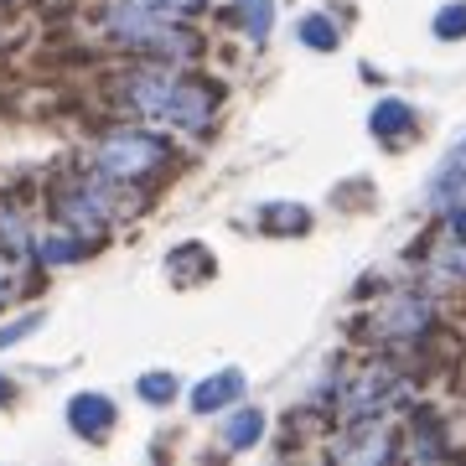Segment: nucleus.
Masks as SVG:
<instances>
[{"mask_svg":"<svg viewBox=\"0 0 466 466\" xmlns=\"http://www.w3.org/2000/svg\"><path fill=\"white\" fill-rule=\"evenodd\" d=\"M125 104L135 115L146 119H167L177 130H208L213 125V109H218V88L208 84H187L177 67H140L125 78Z\"/></svg>","mask_w":466,"mask_h":466,"instance_id":"f257e3e1","label":"nucleus"},{"mask_svg":"<svg viewBox=\"0 0 466 466\" xmlns=\"http://www.w3.org/2000/svg\"><path fill=\"white\" fill-rule=\"evenodd\" d=\"M94 161H99V177H109V182H146L171 161V150L150 130H115L99 140Z\"/></svg>","mask_w":466,"mask_h":466,"instance_id":"f03ea898","label":"nucleus"},{"mask_svg":"<svg viewBox=\"0 0 466 466\" xmlns=\"http://www.w3.org/2000/svg\"><path fill=\"white\" fill-rule=\"evenodd\" d=\"M109 177H84V182H67L52 192V208H57V223L73 228L78 238H99L115 218V192H109Z\"/></svg>","mask_w":466,"mask_h":466,"instance_id":"7ed1b4c3","label":"nucleus"},{"mask_svg":"<svg viewBox=\"0 0 466 466\" xmlns=\"http://www.w3.org/2000/svg\"><path fill=\"white\" fill-rule=\"evenodd\" d=\"M394 400H404V373L394 363H368L363 373H352V379L342 383L348 415H379V410H389Z\"/></svg>","mask_w":466,"mask_h":466,"instance_id":"20e7f679","label":"nucleus"},{"mask_svg":"<svg viewBox=\"0 0 466 466\" xmlns=\"http://www.w3.org/2000/svg\"><path fill=\"white\" fill-rule=\"evenodd\" d=\"M337 461H389L394 456V435L379 415H348L342 435L332 441Z\"/></svg>","mask_w":466,"mask_h":466,"instance_id":"39448f33","label":"nucleus"},{"mask_svg":"<svg viewBox=\"0 0 466 466\" xmlns=\"http://www.w3.org/2000/svg\"><path fill=\"white\" fill-rule=\"evenodd\" d=\"M167 26H171V16L156 5V0H125V5L109 11V32H115L119 42H130V47H146V52L161 42Z\"/></svg>","mask_w":466,"mask_h":466,"instance_id":"423d86ee","label":"nucleus"},{"mask_svg":"<svg viewBox=\"0 0 466 466\" xmlns=\"http://www.w3.org/2000/svg\"><path fill=\"white\" fill-rule=\"evenodd\" d=\"M431 327V300L425 296H394L379 306V317H373V332L383 342H410V337H425Z\"/></svg>","mask_w":466,"mask_h":466,"instance_id":"0eeeda50","label":"nucleus"},{"mask_svg":"<svg viewBox=\"0 0 466 466\" xmlns=\"http://www.w3.org/2000/svg\"><path fill=\"white\" fill-rule=\"evenodd\" d=\"M67 425L84 441H104V431L115 425V404L104 400V394H78V400L67 404Z\"/></svg>","mask_w":466,"mask_h":466,"instance_id":"6e6552de","label":"nucleus"},{"mask_svg":"<svg viewBox=\"0 0 466 466\" xmlns=\"http://www.w3.org/2000/svg\"><path fill=\"white\" fill-rule=\"evenodd\" d=\"M244 394V373H213V379H202L198 389H192V410L198 415H213V410H223L228 400H238Z\"/></svg>","mask_w":466,"mask_h":466,"instance_id":"1a4fd4ad","label":"nucleus"},{"mask_svg":"<svg viewBox=\"0 0 466 466\" xmlns=\"http://www.w3.org/2000/svg\"><path fill=\"white\" fill-rule=\"evenodd\" d=\"M410 125H415V115H410V104H400V99H383L379 109H373V135H379L383 146L404 140V135H410Z\"/></svg>","mask_w":466,"mask_h":466,"instance_id":"9d476101","label":"nucleus"},{"mask_svg":"<svg viewBox=\"0 0 466 466\" xmlns=\"http://www.w3.org/2000/svg\"><path fill=\"white\" fill-rule=\"evenodd\" d=\"M0 244H5L11 254H26V249H32V228H26L21 208H11V202H0Z\"/></svg>","mask_w":466,"mask_h":466,"instance_id":"9b49d317","label":"nucleus"},{"mask_svg":"<svg viewBox=\"0 0 466 466\" xmlns=\"http://www.w3.org/2000/svg\"><path fill=\"white\" fill-rule=\"evenodd\" d=\"M259 431H265V420L254 415V410H238V415L223 425V441H228V451H249L254 441H259Z\"/></svg>","mask_w":466,"mask_h":466,"instance_id":"f8f14e48","label":"nucleus"},{"mask_svg":"<svg viewBox=\"0 0 466 466\" xmlns=\"http://www.w3.org/2000/svg\"><path fill=\"white\" fill-rule=\"evenodd\" d=\"M233 11L249 36H269V26H275V0H233Z\"/></svg>","mask_w":466,"mask_h":466,"instance_id":"ddd939ff","label":"nucleus"},{"mask_svg":"<svg viewBox=\"0 0 466 466\" xmlns=\"http://www.w3.org/2000/svg\"><path fill=\"white\" fill-rule=\"evenodd\" d=\"M441 451H446V441H441V420L420 415L415 420V446H410V456H415V461H431V456H441Z\"/></svg>","mask_w":466,"mask_h":466,"instance_id":"4468645a","label":"nucleus"},{"mask_svg":"<svg viewBox=\"0 0 466 466\" xmlns=\"http://www.w3.org/2000/svg\"><path fill=\"white\" fill-rule=\"evenodd\" d=\"M300 42H306V47H317V52H332L337 47V26L321 16V11H311V16L300 21Z\"/></svg>","mask_w":466,"mask_h":466,"instance_id":"2eb2a0df","label":"nucleus"},{"mask_svg":"<svg viewBox=\"0 0 466 466\" xmlns=\"http://www.w3.org/2000/svg\"><path fill=\"white\" fill-rule=\"evenodd\" d=\"M435 36H441V42H461L466 36V0H456V5H446V11H435Z\"/></svg>","mask_w":466,"mask_h":466,"instance_id":"dca6fc26","label":"nucleus"},{"mask_svg":"<svg viewBox=\"0 0 466 466\" xmlns=\"http://www.w3.org/2000/svg\"><path fill=\"white\" fill-rule=\"evenodd\" d=\"M36 254H42L47 265H73V259L84 254V238H42V244H36Z\"/></svg>","mask_w":466,"mask_h":466,"instance_id":"f3484780","label":"nucleus"},{"mask_svg":"<svg viewBox=\"0 0 466 466\" xmlns=\"http://www.w3.org/2000/svg\"><path fill=\"white\" fill-rule=\"evenodd\" d=\"M265 228H275V233H300V228H306V208H290V202H280V208H265Z\"/></svg>","mask_w":466,"mask_h":466,"instance_id":"a211bd4d","label":"nucleus"},{"mask_svg":"<svg viewBox=\"0 0 466 466\" xmlns=\"http://www.w3.org/2000/svg\"><path fill=\"white\" fill-rule=\"evenodd\" d=\"M135 389H140V400H150V404H171L177 400V379H171V373H146Z\"/></svg>","mask_w":466,"mask_h":466,"instance_id":"6ab92c4d","label":"nucleus"},{"mask_svg":"<svg viewBox=\"0 0 466 466\" xmlns=\"http://www.w3.org/2000/svg\"><path fill=\"white\" fill-rule=\"evenodd\" d=\"M461 187H466V167H461V161H456V167H451L446 177H441V182L431 187V198H435V202H451V198H456V192H461Z\"/></svg>","mask_w":466,"mask_h":466,"instance_id":"aec40b11","label":"nucleus"},{"mask_svg":"<svg viewBox=\"0 0 466 466\" xmlns=\"http://www.w3.org/2000/svg\"><path fill=\"white\" fill-rule=\"evenodd\" d=\"M435 265L446 269V275H466V238H456V244H446V249L435 254Z\"/></svg>","mask_w":466,"mask_h":466,"instance_id":"412c9836","label":"nucleus"},{"mask_svg":"<svg viewBox=\"0 0 466 466\" xmlns=\"http://www.w3.org/2000/svg\"><path fill=\"white\" fill-rule=\"evenodd\" d=\"M36 327H42V317H21V321H11V327H0V348H11V342H21V337H32Z\"/></svg>","mask_w":466,"mask_h":466,"instance_id":"4be33fe9","label":"nucleus"},{"mask_svg":"<svg viewBox=\"0 0 466 466\" xmlns=\"http://www.w3.org/2000/svg\"><path fill=\"white\" fill-rule=\"evenodd\" d=\"M156 5H161V11H167L171 21H182V16H192V11H202L208 0H156Z\"/></svg>","mask_w":466,"mask_h":466,"instance_id":"5701e85b","label":"nucleus"},{"mask_svg":"<svg viewBox=\"0 0 466 466\" xmlns=\"http://www.w3.org/2000/svg\"><path fill=\"white\" fill-rule=\"evenodd\" d=\"M451 238H466V202L451 208Z\"/></svg>","mask_w":466,"mask_h":466,"instance_id":"b1692460","label":"nucleus"},{"mask_svg":"<svg viewBox=\"0 0 466 466\" xmlns=\"http://www.w3.org/2000/svg\"><path fill=\"white\" fill-rule=\"evenodd\" d=\"M5 296H11V275H5V265H0V306H5Z\"/></svg>","mask_w":466,"mask_h":466,"instance_id":"393cba45","label":"nucleus"},{"mask_svg":"<svg viewBox=\"0 0 466 466\" xmlns=\"http://www.w3.org/2000/svg\"><path fill=\"white\" fill-rule=\"evenodd\" d=\"M11 400V379H0V404Z\"/></svg>","mask_w":466,"mask_h":466,"instance_id":"a878e982","label":"nucleus"},{"mask_svg":"<svg viewBox=\"0 0 466 466\" xmlns=\"http://www.w3.org/2000/svg\"><path fill=\"white\" fill-rule=\"evenodd\" d=\"M456 161H466V140H461V150H456Z\"/></svg>","mask_w":466,"mask_h":466,"instance_id":"bb28decb","label":"nucleus"}]
</instances>
